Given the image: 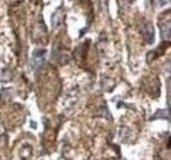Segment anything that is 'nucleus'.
<instances>
[{"mask_svg": "<svg viewBox=\"0 0 171 160\" xmlns=\"http://www.w3.org/2000/svg\"><path fill=\"white\" fill-rule=\"evenodd\" d=\"M45 55L46 50L43 49H35L32 53V59H31V66L33 71H39L44 63H45Z\"/></svg>", "mask_w": 171, "mask_h": 160, "instance_id": "1", "label": "nucleus"}, {"mask_svg": "<svg viewBox=\"0 0 171 160\" xmlns=\"http://www.w3.org/2000/svg\"><path fill=\"white\" fill-rule=\"evenodd\" d=\"M144 38L148 41L149 44H152L155 38V33H154V28L151 24H148V26L144 29Z\"/></svg>", "mask_w": 171, "mask_h": 160, "instance_id": "2", "label": "nucleus"}]
</instances>
